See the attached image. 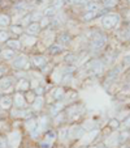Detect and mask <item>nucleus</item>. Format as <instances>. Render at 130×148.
<instances>
[{
  "label": "nucleus",
  "instance_id": "7c9ffc66",
  "mask_svg": "<svg viewBox=\"0 0 130 148\" xmlns=\"http://www.w3.org/2000/svg\"><path fill=\"white\" fill-rule=\"evenodd\" d=\"M129 125H130V118H127V119L124 122V127H127Z\"/></svg>",
  "mask_w": 130,
  "mask_h": 148
},
{
  "label": "nucleus",
  "instance_id": "423d86ee",
  "mask_svg": "<svg viewBox=\"0 0 130 148\" xmlns=\"http://www.w3.org/2000/svg\"><path fill=\"white\" fill-rule=\"evenodd\" d=\"M13 105V98L11 96H3L0 98V108L1 109H9Z\"/></svg>",
  "mask_w": 130,
  "mask_h": 148
},
{
  "label": "nucleus",
  "instance_id": "b1692460",
  "mask_svg": "<svg viewBox=\"0 0 130 148\" xmlns=\"http://www.w3.org/2000/svg\"><path fill=\"white\" fill-rule=\"evenodd\" d=\"M24 42H30L29 45H34L35 43V37L34 36H29V34H26L25 37H24V39H22Z\"/></svg>",
  "mask_w": 130,
  "mask_h": 148
},
{
  "label": "nucleus",
  "instance_id": "473e14b6",
  "mask_svg": "<svg viewBox=\"0 0 130 148\" xmlns=\"http://www.w3.org/2000/svg\"><path fill=\"white\" fill-rule=\"evenodd\" d=\"M129 38H130V32H129Z\"/></svg>",
  "mask_w": 130,
  "mask_h": 148
},
{
  "label": "nucleus",
  "instance_id": "f8f14e48",
  "mask_svg": "<svg viewBox=\"0 0 130 148\" xmlns=\"http://www.w3.org/2000/svg\"><path fill=\"white\" fill-rule=\"evenodd\" d=\"M30 88V83H29L26 79H21L17 84V89L18 90H28Z\"/></svg>",
  "mask_w": 130,
  "mask_h": 148
},
{
  "label": "nucleus",
  "instance_id": "2eb2a0df",
  "mask_svg": "<svg viewBox=\"0 0 130 148\" xmlns=\"http://www.w3.org/2000/svg\"><path fill=\"white\" fill-rule=\"evenodd\" d=\"M86 8H87V12H99V3H96V1H92V3H89L87 5H86Z\"/></svg>",
  "mask_w": 130,
  "mask_h": 148
},
{
  "label": "nucleus",
  "instance_id": "ddd939ff",
  "mask_svg": "<svg viewBox=\"0 0 130 148\" xmlns=\"http://www.w3.org/2000/svg\"><path fill=\"white\" fill-rule=\"evenodd\" d=\"M63 50H64V46H63V45H60V43H55V45H52V46L50 47V53L52 54V55L61 53Z\"/></svg>",
  "mask_w": 130,
  "mask_h": 148
},
{
  "label": "nucleus",
  "instance_id": "bb28decb",
  "mask_svg": "<svg viewBox=\"0 0 130 148\" xmlns=\"http://www.w3.org/2000/svg\"><path fill=\"white\" fill-rule=\"evenodd\" d=\"M44 13H46V16H51V14L55 13V8H53V7H51V8H47L44 11Z\"/></svg>",
  "mask_w": 130,
  "mask_h": 148
},
{
  "label": "nucleus",
  "instance_id": "393cba45",
  "mask_svg": "<svg viewBox=\"0 0 130 148\" xmlns=\"http://www.w3.org/2000/svg\"><path fill=\"white\" fill-rule=\"evenodd\" d=\"M11 30H12L13 34H21L22 33V28H21V26H12Z\"/></svg>",
  "mask_w": 130,
  "mask_h": 148
},
{
  "label": "nucleus",
  "instance_id": "9b49d317",
  "mask_svg": "<svg viewBox=\"0 0 130 148\" xmlns=\"http://www.w3.org/2000/svg\"><path fill=\"white\" fill-rule=\"evenodd\" d=\"M11 87H12V84L9 79H1L0 80V90L1 92H5V90L11 89Z\"/></svg>",
  "mask_w": 130,
  "mask_h": 148
},
{
  "label": "nucleus",
  "instance_id": "aec40b11",
  "mask_svg": "<svg viewBox=\"0 0 130 148\" xmlns=\"http://www.w3.org/2000/svg\"><path fill=\"white\" fill-rule=\"evenodd\" d=\"M98 13H99V12H87V13L83 16V20H85V21H90V20L95 18V17L98 16Z\"/></svg>",
  "mask_w": 130,
  "mask_h": 148
},
{
  "label": "nucleus",
  "instance_id": "f257e3e1",
  "mask_svg": "<svg viewBox=\"0 0 130 148\" xmlns=\"http://www.w3.org/2000/svg\"><path fill=\"white\" fill-rule=\"evenodd\" d=\"M13 67L17 70H28L30 67V62L25 55H20L13 60Z\"/></svg>",
  "mask_w": 130,
  "mask_h": 148
},
{
  "label": "nucleus",
  "instance_id": "c85d7f7f",
  "mask_svg": "<svg viewBox=\"0 0 130 148\" xmlns=\"http://www.w3.org/2000/svg\"><path fill=\"white\" fill-rule=\"evenodd\" d=\"M63 5V0H56L55 3H53V8H60V7Z\"/></svg>",
  "mask_w": 130,
  "mask_h": 148
},
{
  "label": "nucleus",
  "instance_id": "39448f33",
  "mask_svg": "<svg viewBox=\"0 0 130 148\" xmlns=\"http://www.w3.org/2000/svg\"><path fill=\"white\" fill-rule=\"evenodd\" d=\"M12 115L14 118H26V119H30L33 117V112L30 110H25V109H16V110H12Z\"/></svg>",
  "mask_w": 130,
  "mask_h": 148
},
{
  "label": "nucleus",
  "instance_id": "4468645a",
  "mask_svg": "<svg viewBox=\"0 0 130 148\" xmlns=\"http://www.w3.org/2000/svg\"><path fill=\"white\" fill-rule=\"evenodd\" d=\"M43 103H44V98L42 97V96H38V97H36L35 100H34V109H35V110L42 109Z\"/></svg>",
  "mask_w": 130,
  "mask_h": 148
},
{
  "label": "nucleus",
  "instance_id": "412c9836",
  "mask_svg": "<svg viewBox=\"0 0 130 148\" xmlns=\"http://www.w3.org/2000/svg\"><path fill=\"white\" fill-rule=\"evenodd\" d=\"M9 39V33L7 30H0V42H5Z\"/></svg>",
  "mask_w": 130,
  "mask_h": 148
},
{
  "label": "nucleus",
  "instance_id": "f03ea898",
  "mask_svg": "<svg viewBox=\"0 0 130 148\" xmlns=\"http://www.w3.org/2000/svg\"><path fill=\"white\" fill-rule=\"evenodd\" d=\"M120 23V17L116 14H108L103 18V26L105 29H112Z\"/></svg>",
  "mask_w": 130,
  "mask_h": 148
},
{
  "label": "nucleus",
  "instance_id": "5701e85b",
  "mask_svg": "<svg viewBox=\"0 0 130 148\" xmlns=\"http://www.w3.org/2000/svg\"><path fill=\"white\" fill-rule=\"evenodd\" d=\"M117 3H119V0H105L104 5L107 7V8H112V7H116Z\"/></svg>",
  "mask_w": 130,
  "mask_h": 148
},
{
  "label": "nucleus",
  "instance_id": "a878e982",
  "mask_svg": "<svg viewBox=\"0 0 130 148\" xmlns=\"http://www.w3.org/2000/svg\"><path fill=\"white\" fill-rule=\"evenodd\" d=\"M40 23L42 24H39V26H40V28H44V26H47L48 24H50V18H48V17L46 18V17H44V18H42Z\"/></svg>",
  "mask_w": 130,
  "mask_h": 148
},
{
  "label": "nucleus",
  "instance_id": "20e7f679",
  "mask_svg": "<svg viewBox=\"0 0 130 148\" xmlns=\"http://www.w3.org/2000/svg\"><path fill=\"white\" fill-rule=\"evenodd\" d=\"M13 103L16 109H25L26 108V100L21 93H16L13 97Z\"/></svg>",
  "mask_w": 130,
  "mask_h": 148
},
{
  "label": "nucleus",
  "instance_id": "7ed1b4c3",
  "mask_svg": "<svg viewBox=\"0 0 130 148\" xmlns=\"http://www.w3.org/2000/svg\"><path fill=\"white\" fill-rule=\"evenodd\" d=\"M105 41H107V39H105L104 36H102V34H96V36L91 39V49L92 50H99V49H102L103 46H104Z\"/></svg>",
  "mask_w": 130,
  "mask_h": 148
},
{
  "label": "nucleus",
  "instance_id": "f704fd0d",
  "mask_svg": "<svg viewBox=\"0 0 130 148\" xmlns=\"http://www.w3.org/2000/svg\"><path fill=\"white\" fill-rule=\"evenodd\" d=\"M0 53H1V50H0Z\"/></svg>",
  "mask_w": 130,
  "mask_h": 148
},
{
  "label": "nucleus",
  "instance_id": "f3484780",
  "mask_svg": "<svg viewBox=\"0 0 130 148\" xmlns=\"http://www.w3.org/2000/svg\"><path fill=\"white\" fill-rule=\"evenodd\" d=\"M69 134H70V131L68 127H64V129L59 130V138H60V139H67V138L69 136Z\"/></svg>",
  "mask_w": 130,
  "mask_h": 148
},
{
  "label": "nucleus",
  "instance_id": "cd10ccee",
  "mask_svg": "<svg viewBox=\"0 0 130 148\" xmlns=\"http://www.w3.org/2000/svg\"><path fill=\"white\" fill-rule=\"evenodd\" d=\"M109 126H112V127H113V129H116V127H119V126H120V123L117 122L116 119H112L111 122H109Z\"/></svg>",
  "mask_w": 130,
  "mask_h": 148
},
{
  "label": "nucleus",
  "instance_id": "0eeeda50",
  "mask_svg": "<svg viewBox=\"0 0 130 148\" xmlns=\"http://www.w3.org/2000/svg\"><path fill=\"white\" fill-rule=\"evenodd\" d=\"M47 63V59H46V56L43 55H36L33 58V64L35 66V67H43V66Z\"/></svg>",
  "mask_w": 130,
  "mask_h": 148
},
{
  "label": "nucleus",
  "instance_id": "4be33fe9",
  "mask_svg": "<svg viewBox=\"0 0 130 148\" xmlns=\"http://www.w3.org/2000/svg\"><path fill=\"white\" fill-rule=\"evenodd\" d=\"M70 41V37L68 34H63V36L59 37V42H60V45H64V43H68Z\"/></svg>",
  "mask_w": 130,
  "mask_h": 148
},
{
  "label": "nucleus",
  "instance_id": "9d476101",
  "mask_svg": "<svg viewBox=\"0 0 130 148\" xmlns=\"http://www.w3.org/2000/svg\"><path fill=\"white\" fill-rule=\"evenodd\" d=\"M7 46H8V49H12V50L16 51L21 49V42L18 39H8L7 41Z\"/></svg>",
  "mask_w": 130,
  "mask_h": 148
},
{
  "label": "nucleus",
  "instance_id": "dca6fc26",
  "mask_svg": "<svg viewBox=\"0 0 130 148\" xmlns=\"http://www.w3.org/2000/svg\"><path fill=\"white\" fill-rule=\"evenodd\" d=\"M52 96H53V98H55V100H61V98L65 96V95H64V89H63V88H56V89L53 90Z\"/></svg>",
  "mask_w": 130,
  "mask_h": 148
},
{
  "label": "nucleus",
  "instance_id": "2f4dec72",
  "mask_svg": "<svg viewBox=\"0 0 130 148\" xmlns=\"http://www.w3.org/2000/svg\"><path fill=\"white\" fill-rule=\"evenodd\" d=\"M99 148H107V147H99Z\"/></svg>",
  "mask_w": 130,
  "mask_h": 148
},
{
  "label": "nucleus",
  "instance_id": "6ab92c4d",
  "mask_svg": "<svg viewBox=\"0 0 130 148\" xmlns=\"http://www.w3.org/2000/svg\"><path fill=\"white\" fill-rule=\"evenodd\" d=\"M82 134H83V129H82V127H77V126H75V127H73V129H72V135L74 138L81 136Z\"/></svg>",
  "mask_w": 130,
  "mask_h": 148
},
{
  "label": "nucleus",
  "instance_id": "72a5a7b5",
  "mask_svg": "<svg viewBox=\"0 0 130 148\" xmlns=\"http://www.w3.org/2000/svg\"><path fill=\"white\" fill-rule=\"evenodd\" d=\"M90 148H94V147H90Z\"/></svg>",
  "mask_w": 130,
  "mask_h": 148
},
{
  "label": "nucleus",
  "instance_id": "1a4fd4ad",
  "mask_svg": "<svg viewBox=\"0 0 130 148\" xmlns=\"http://www.w3.org/2000/svg\"><path fill=\"white\" fill-rule=\"evenodd\" d=\"M1 55L5 60H11V59L16 58V51L12 49H5V50H1Z\"/></svg>",
  "mask_w": 130,
  "mask_h": 148
},
{
  "label": "nucleus",
  "instance_id": "a211bd4d",
  "mask_svg": "<svg viewBox=\"0 0 130 148\" xmlns=\"http://www.w3.org/2000/svg\"><path fill=\"white\" fill-rule=\"evenodd\" d=\"M11 23V18H9L8 14H0V26H7Z\"/></svg>",
  "mask_w": 130,
  "mask_h": 148
},
{
  "label": "nucleus",
  "instance_id": "6e6552de",
  "mask_svg": "<svg viewBox=\"0 0 130 148\" xmlns=\"http://www.w3.org/2000/svg\"><path fill=\"white\" fill-rule=\"evenodd\" d=\"M39 30H40V26H39L38 23H31L30 25H28V28H26V32H28L29 36H35V34H38Z\"/></svg>",
  "mask_w": 130,
  "mask_h": 148
},
{
  "label": "nucleus",
  "instance_id": "c756f323",
  "mask_svg": "<svg viewBox=\"0 0 130 148\" xmlns=\"http://www.w3.org/2000/svg\"><path fill=\"white\" fill-rule=\"evenodd\" d=\"M124 63H125V64H129V63H130V55H127V56H126V58H125Z\"/></svg>",
  "mask_w": 130,
  "mask_h": 148
}]
</instances>
